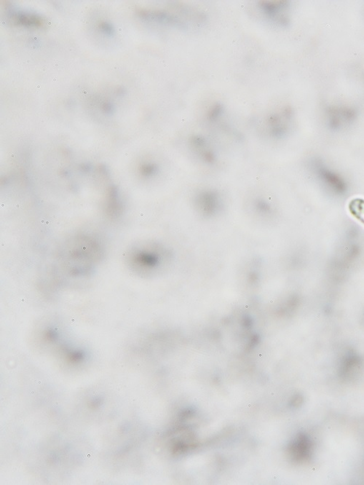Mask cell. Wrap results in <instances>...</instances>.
<instances>
[{
    "mask_svg": "<svg viewBox=\"0 0 364 485\" xmlns=\"http://www.w3.org/2000/svg\"><path fill=\"white\" fill-rule=\"evenodd\" d=\"M104 109L106 111V112H111V111L112 110V104H106L104 106Z\"/></svg>",
    "mask_w": 364,
    "mask_h": 485,
    "instance_id": "cell-15",
    "label": "cell"
},
{
    "mask_svg": "<svg viewBox=\"0 0 364 485\" xmlns=\"http://www.w3.org/2000/svg\"><path fill=\"white\" fill-rule=\"evenodd\" d=\"M139 16L145 18V19L152 20V21L164 23V24L171 25V26H176L178 27L184 26V24L179 18L168 14L167 13L162 12V11H150L141 10L139 11Z\"/></svg>",
    "mask_w": 364,
    "mask_h": 485,
    "instance_id": "cell-7",
    "label": "cell"
},
{
    "mask_svg": "<svg viewBox=\"0 0 364 485\" xmlns=\"http://www.w3.org/2000/svg\"><path fill=\"white\" fill-rule=\"evenodd\" d=\"M223 112V107L220 104H216L208 113V117L210 120L214 121L219 118Z\"/></svg>",
    "mask_w": 364,
    "mask_h": 485,
    "instance_id": "cell-13",
    "label": "cell"
},
{
    "mask_svg": "<svg viewBox=\"0 0 364 485\" xmlns=\"http://www.w3.org/2000/svg\"><path fill=\"white\" fill-rule=\"evenodd\" d=\"M327 115L329 127L334 130L346 127L356 118L355 111L352 108L345 107H329Z\"/></svg>",
    "mask_w": 364,
    "mask_h": 485,
    "instance_id": "cell-4",
    "label": "cell"
},
{
    "mask_svg": "<svg viewBox=\"0 0 364 485\" xmlns=\"http://www.w3.org/2000/svg\"><path fill=\"white\" fill-rule=\"evenodd\" d=\"M292 117L293 112L289 108H286L281 112L270 115L267 120L270 136L275 139L284 137L289 131Z\"/></svg>",
    "mask_w": 364,
    "mask_h": 485,
    "instance_id": "cell-5",
    "label": "cell"
},
{
    "mask_svg": "<svg viewBox=\"0 0 364 485\" xmlns=\"http://www.w3.org/2000/svg\"><path fill=\"white\" fill-rule=\"evenodd\" d=\"M136 260L144 266H154L157 264L158 258L154 254L141 252L136 255Z\"/></svg>",
    "mask_w": 364,
    "mask_h": 485,
    "instance_id": "cell-11",
    "label": "cell"
},
{
    "mask_svg": "<svg viewBox=\"0 0 364 485\" xmlns=\"http://www.w3.org/2000/svg\"><path fill=\"white\" fill-rule=\"evenodd\" d=\"M189 142L205 164L209 166L215 164L217 161V154L209 147V144L205 137L200 135H194L190 138Z\"/></svg>",
    "mask_w": 364,
    "mask_h": 485,
    "instance_id": "cell-6",
    "label": "cell"
},
{
    "mask_svg": "<svg viewBox=\"0 0 364 485\" xmlns=\"http://www.w3.org/2000/svg\"><path fill=\"white\" fill-rule=\"evenodd\" d=\"M99 27H100L101 30H103L104 32L107 33V34H112L113 31H114L112 26H111L110 24H108V23H101L100 25H99Z\"/></svg>",
    "mask_w": 364,
    "mask_h": 485,
    "instance_id": "cell-14",
    "label": "cell"
},
{
    "mask_svg": "<svg viewBox=\"0 0 364 485\" xmlns=\"http://www.w3.org/2000/svg\"><path fill=\"white\" fill-rule=\"evenodd\" d=\"M191 202L198 213L214 216L224 210L227 200L223 191L213 186H204L194 191Z\"/></svg>",
    "mask_w": 364,
    "mask_h": 485,
    "instance_id": "cell-1",
    "label": "cell"
},
{
    "mask_svg": "<svg viewBox=\"0 0 364 485\" xmlns=\"http://www.w3.org/2000/svg\"><path fill=\"white\" fill-rule=\"evenodd\" d=\"M314 172L320 182L333 193L342 195L347 190V184L343 178L328 169L322 162L315 161L312 164Z\"/></svg>",
    "mask_w": 364,
    "mask_h": 485,
    "instance_id": "cell-2",
    "label": "cell"
},
{
    "mask_svg": "<svg viewBox=\"0 0 364 485\" xmlns=\"http://www.w3.org/2000/svg\"><path fill=\"white\" fill-rule=\"evenodd\" d=\"M348 209L352 217L364 225V199H352L349 203Z\"/></svg>",
    "mask_w": 364,
    "mask_h": 485,
    "instance_id": "cell-10",
    "label": "cell"
},
{
    "mask_svg": "<svg viewBox=\"0 0 364 485\" xmlns=\"http://www.w3.org/2000/svg\"><path fill=\"white\" fill-rule=\"evenodd\" d=\"M244 202L249 211L259 215L271 216L276 210L275 200L265 191H252L248 194Z\"/></svg>",
    "mask_w": 364,
    "mask_h": 485,
    "instance_id": "cell-3",
    "label": "cell"
},
{
    "mask_svg": "<svg viewBox=\"0 0 364 485\" xmlns=\"http://www.w3.org/2000/svg\"><path fill=\"white\" fill-rule=\"evenodd\" d=\"M141 172L142 173L144 177L151 179L150 178L155 177L158 174L159 168L157 164L149 163L141 166Z\"/></svg>",
    "mask_w": 364,
    "mask_h": 485,
    "instance_id": "cell-12",
    "label": "cell"
},
{
    "mask_svg": "<svg viewBox=\"0 0 364 485\" xmlns=\"http://www.w3.org/2000/svg\"><path fill=\"white\" fill-rule=\"evenodd\" d=\"M14 21L25 26H41L43 24L41 17L29 13H18L15 16Z\"/></svg>",
    "mask_w": 364,
    "mask_h": 485,
    "instance_id": "cell-9",
    "label": "cell"
},
{
    "mask_svg": "<svg viewBox=\"0 0 364 485\" xmlns=\"http://www.w3.org/2000/svg\"><path fill=\"white\" fill-rule=\"evenodd\" d=\"M259 3L262 11L272 18L276 17L280 11L289 6V2L287 1H261Z\"/></svg>",
    "mask_w": 364,
    "mask_h": 485,
    "instance_id": "cell-8",
    "label": "cell"
}]
</instances>
